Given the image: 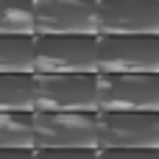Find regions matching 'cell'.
I'll return each mask as SVG.
<instances>
[{"label": "cell", "instance_id": "277c9868", "mask_svg": "<svg viewBox=\"0 0 159 159\" xmlns=\"http://www.w3.org/2000/svg\"><path fill=\"white\" fill-rule=\"evenodd\" d=\"M34 148H98V112H34Z\"/></svg>", "mask_w": 159, "mask_h": 159}, {"label": "cell", "instance_id": "30bf717a", "mask_svg": "<svg viewBox=\"0 0 159 159\" xmlns=\"http://www.w3.org/2000/svg\"><path fill=\"white\" fill-rule=\"evenodd\" d=\"M0 73H34V36H0Z\"/></svg>", "mask_w": 159, "mask_h": 159}, {"label": "cell", "instance_id": "7c38bea8", "mask_svg": "<svg viewBox=\"0 0 159 159\" xmlns=\"http://www.w3.org/2000/svg\"><path fill=\"white\" fill-rule=\"evenodd\" d=\"M34 36V0H0V36Z\"/></svg>", "mask_w": 159, "mask_h": 159}, {"label": "cell", "instance_id": "8992f818", "mask_svg": "<svg viewBox=\"0 0 159 159\" xmlns=\"http://www.w3.org/2000/svg\"><path fill=\"white\" fill-rule=\"evenodd\" d=\"M98 73H159V36H98Z\"/></svg>", "mask_w": 159, "mask_h": 159}, {"label": "cell", "instance_id": "7a4b0ae2", "mask_svg": "<svg viewBox=\"0 0 159 159\" xmlns=\"http://www.w3.org/2000/svg\"><path fill=\"white\" fill-rule=\"evenodd\" d=\"M98 112H159V73H98Z\"/></svg>", "mask_w": 159, "mask_h": 159}, {"label": "cell", "instance_id": "3957f363", "mask_svg": "<svg viewBox=\"0 0 159 159\" xmlns=\"http://www.w3.org/2000/svg\"><path fill=\"white\" fill-rule=\"evenodd\" d=\"M34 73H98V36H34Z\"/></svg>", "mask_w": 159, "mask_h": 159}, {"label": "cell", "instance_id": "6da1fadb", "mask_svg": "<svg viewBox=\"0 0 159 159\" xmlns=\"http://www.w3.org/2000/svg\"><path fill=\"white\" fill-rule=\"evenodd\" d=\"M34 112H98V73H36Z\"/></svg>", "mask_w": 159, "mask_h": 159}, {"label": "cell", "instance_id": "9a60e30c", "mask_svg": "<svg viewBox=\"0 0 159 159\" xmlns=\"http://www.w3.org/2000/svg\"><path fill=\"white\" fill-rule=\"evenodd\" d=\"M0 159H34V148H0Z\"/></svg>", "mask_w": 159, "mask_h": 159}, {"label": "cell", "instance_id": "52a82bcc", "mask_svg": "<svg viewBox=\"0 0 159 159\" xmlns=\"http://www.w3.org/2000/svg\"><path fill=\"white\" fill-rule=\"evenodd\" d=\"M98 148H159V112H98Z\"/></svg>", "mask_w": 159, "mask_h": 159}, {"label": "cell", "instance_id": "5b68a950", "mask_svg": "<svg viewBox=\"0 0 159 159\" xmlns=\"http://www.w3.org/2000/svg\"><path fill=\"white\" fill-rule=\"evenodd\" d=\"M98 36V0H34V36Z\"/></svg>", "mask_w": 159, "mask_h": 159}, {"label": "cell", "instance_id": "4fadbf2b", "mask_svg": "<svg viewBox=\"0 0 159 159\" xmlns=\"http://www.w3.org/2000/svg\"><path fill=\"white\" fill-rule=\"evenodd\" d=\"M34 159H98V148H34Z\"/></svg>", "mask_w": 159, "mask_h": 159}, {"label": "cell", "instance_id": "8fae6325", "mask_svg": "<svg viewBox=\"0 0 159 159\" xmlns=\"http://www.w3.org/2000/svg\"><path fill=\"white\" fill-rule=\"evenodd\" d=\"M0 148H34V112H0Z\"/></svg>", "mask_w": 159, "mask_h": 159}, {"label": "cell", "instance_id": "ba28073f", "mask_svg": "<svg viewBox=\"0 0 159 159\" xmlns=\"http://www.w3.org/2000/svg\"><path fill=\"white\" fill-rule=\"evenodd\" d=\"M159 36V0H98V36Z\"/></svg>", "mask_w": 159, "mask_h": 159}, {"label": "cell", "instance_id": "5bb4252c", "mask_svg": "<svg viewBox=\"0 0 159 159\" xmlns=\"http://www.w3.org/2000/svg\"><path fill=\"white\" fill-rule=\"evenodd\" d=\"M98 159H159V148H98Z\"/></svg>", "mask_w": 159, "mask_h": 159}, {"label": "cell", "instance_id": "9c48e42d", "mask_svg": "<svg viewBox=\"0 0 159 159\" xmlns=\"http://www.w3.org/2000/svg\"><path fill=\"white\" fill-rule=\"evenodd\" d=\"M36 109V73H0V112Z\"/></svg>", "mask_w": 159, "mask_h": 159}]
</instances>
